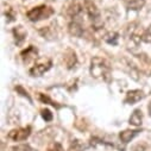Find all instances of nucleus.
<instances>
[{
  "label": "nucleus",
  "instance_id": "nucleus-1",
  "mask_svg": "<svg viewBox=\"0 0 151 151\" xmlns=\"http://www.w3.org/2000/svg\"><path fill=\"white\" fill-rule=\"evenodd\" d=\"M91 75L94 79L108 81L111 76V65L107 60L95 56L91 60V67H89Z\"/></svg>",
  "mask_w": 151,
  "mask_h": 151
},
{
  "label": "nucleus",
  "instance_id": "nucleus-2",
  "mask_svg": "<svg viewBox=\"0 0 151 151\" xmlns=\"http://www.w3.org/2000/svg\"><path fill=\"white\" fill-rule=\"evenodd\" d=\"M83 9L85 12L87 13L88 18L92 22V26L95 30H101L102 27V20H101V14L96 5L92 1V0H85L83 1Z\"/></svg>",
  "mask_w": 151,
  "mask_h": 151
},
{
  "label": "nucleus",
  "instance_id": "nucleus-3",
  "mask_svg": "<svg viewBox=\"0 0 151 151\" xmlns=\"http://www.w3.org/2000/svg\"><path fill=\"white\" fill-rule=\"evenodd\" d=\"M54 9L47 5H41L31 9L30 11H27L26 16L31 22H40L43 19H48L54 14Z\"/></svg>",
  "mask_w": 151,
  "mask_h": 151
},
{
  "label": "nucleus",
  "instance_id": "nucleus-4",
  "mask_svg": "<svg viewBox=\"0 0 151 151\" xmlns=\"http://www.w3.org/2000/svg\"><path fill=\"white\" fill-rule=\"evenodd\" d=\"M125 41H126V45L129 49L138 48L142 41V35L138 33V27L136 23H131L127 25L125 30Z\"/></svg>",
  "mask_w": 151,
  "mask_h": 151
},
{
  "label": "nucleus",
  "instance_id": "nucleus-5",
  "mask_svg": "<svg viewBox=\"0 0 151 151\" xmlns=\"http://www.w3.org/2000/svg\"><path fill=\"white\" fill-rule=\"evenodd\" d=\"M82 10H85L82 7V5L79 1H76V0H73V1H70L65 7V14L69 18H71L73 20H76V18L81 16Z\"/></svg>",
  "mask_w": 151,
  "mask_h": 151
},
{
  "label": "nucleus",
  "instance_id": "nucleus-6",
  "mask_svg": "<svg viewBox=\"0 0 151 151\" xmlns=\"http://www.w3.org/2000/svg\"><path fill=\"white\" fill-rule=\"evenodd\" d=\"M31 133V129L30 127H23V129H14L9 133V138L13 142H22L25 140L26 138H29Z\"/></svg>",
  "mask_w": 151,
  "mask_h": 151
},
{
  "label": "nucleus",
  "instance_id": "nucleus-7",
  "mask_svg": "<svg viewBox=\"0 0 151 151\" xmlns=\"http://www.w3.org/2000/svg\"><path fill=\"white\" fill-rule=\"evenodd\" d=\"M63 62H64V64L67 65L68 69H71V68H74L75 65H76L78 57H76L75 51L71 50V49H67L64 55H63Z\"/></svg>",
  "mask_w": 151,
  "mask_h": 151
},
{
  "label": "nucleus",
  "instance_id": "nucleus-8",
  "mask_svg": "<svg viewBox=\"0 0 151 151\" xmlns=\"http://www.w3.org/2000/svg\"><path fill=\"white\" fill-rule=\"evenodd\" d=\"M68 31L71 36L74 37H82L85 35V29L83 26L78 22V20H71L68 25Z\"/></svg>",
  "mask_w": 151,
  "mask_h": 151
},
{
  "label": "nucleus",
  "instance_id": "nucleus-9",
  "mask_svg": "<svg viewBox=\"0 0 151 151\" xmlns=\"http://www.w3.org/2000/svg\"><path fill=\"white\" fill-rule=\"evenodd\" d=\"M145 94L143 93V91L140 89H133V91H130L127 92L126 94V98H125V102L126 104H136L138 101H140L142 99H144Z\"/></svg>",
  "mask_w": 151,
  "mask_h": 151
},
{
  "label": "nucleus",
  "instance_id": "nucleus-10",
  "mask_svg": "<svg viewBox=\"0 0 151 151\" xmlns=\"http://www.w3.org/2000/svg\"><path fill=\"white\" fill-rule=\"evenodd\" d=\"M50 67H51V62H48L47 64H36L30 69V75L35 78L42 76L45 71H48L50 69Z\"/></svg>",
  "mask_w": 151,
  "mask_h": 151
},
{
  "label": "nucleus",
  "instance_id": "nucleus-11",
  "mask_svg": "<svg viewBox=\"0 0 151 151\" xmlns=\"http://www.w3.org/2000/svg\"><path fill=\"white\" fill-rule=\"evenodd\" d=\"M55 27H56L55 24L49 25V26H44L43 29L40 30V33L44 37V38H47V40H54V38H56V36H57Z\"/></svg>",
  "mask_w": 151,
  "mask_h": 151
},
{
  "label": "nucleus",
  "instance_id": "nucleus-12",
  "mask_svg": "<svg viewBox=\"0 0 151 151\" xmlns=\"http://www.w3.org/2000/svg\"><path fill=\"white\" fill-rule=\"evenodd\" d=\"M139 132H140L139 130H125V131H122V132L119 133V138H120V140H122L123 143L126 144V143L131 142Z\"/></svg>",
  "mask_w": 151,
  "mask_h": 151
},
{
  "label": "nucleus",
  "instance_id": "nucleus-13",
  "mask_svg": "<svg viewBox=\"0 0 151 151\" xmlns=\"http://www.w3.org/2000/svg\"><path fill=\"white\" fill-rule=\"evenodd\" d=\"M146 0H125V5L131 11H139L144 7Z\"/></svg>",
  "mask_w": 151,
  "mask_h": 151
},
{
  "label": "nucleus",
  "instance_id": "nucleus-14",
  "mask_svg": "<svg viewBox=\"0 0 151 151\" xmlns=\"http://www.w3.org/2000/svg\"><path fill=\"white\" fill-rule=\"evenodd\" d=\"M130 124L133 125V126H140L142 125V122H143V114H142V111L140 109H134L133 113L130 117Z\"/></svg>",
  "mask_w": 151,
  "mask_h": 151
},
{
  "label": "nucleus",
  "instance_id": "nucleus-15",
  "mask_svg": "<svg viewBox=\"0 0 151 151\" xmlns=\"http://www.w3.org/2000/svg\"><path fill=\"white\" fill-rule=\"evenodd\" d=\"M13 33H14V36H16V41H17L18 44H20V43L25 40V37H26V32L23 30L22 26H18L17 29H14V30H13Z\"/></svg>",
  "mask_w": 151,
  "mask_h": 151
},
{
  "label": "nucleus",
  "instance_id": "nucleus-16",
  "mask_svg": "<svg viewBox=\"0 0 151 151\" xmlns=\"http://www.w3.org/2000/svg\"><path fill=\"white\" fill-rule=\"evenodd\" d=\"M105 41L107 42V43H109V44H117V41H118V33H116V32H109V33H107V35H105Z\"/></svg>",
  "mask_w": 151,
  "mask_h": 151
},
{
  "label": "nucleus",
  "instance_id": "nucleus-17",
  "mask_svg": "<svg viewBox=\"0 0 151 151\" xmlns=\"http://www.w3.org/2000/svg\"><path fill=\"white\" fill-rule=\"evenodd\" d=\"M11 150L12 151H36L29 144H18V145H14Z\"/></svg>",
  "mask_w": 151,
  "mask_h": 151
},
{
  "label": "nucleus",
  "instance_id": "nucleus-18",
  "mask_svg": "<svg viewBox=\"0 0 151 151\" xmlns=\"http://www.w3.org/2000/svg\"><path fill=\"white\" fill-rule=\"evenodd\" d=\"M68 151H83V146L79 140H73Z\"/></svg>",
  "mask_w": 151,
  "mask_h": 151
},
{
  "label": "nucleus",
  "instance_id": "nucleus-19",
  "mask_svg": "<svg viewBox=\"0 0 151 151\" xmlns=\"http://www.w3.org/2000/svg\"><path fill=\"white\" fill-rule=\"evenodd\" d=\"M142 41L145 42V43H151V27L146 29L142 33Z\"/></svg>",
  "mask_w": 151,
  "mask_h": 151
},
{
  "label": "nucleus",
  "instance_id": "nucleus-20",
  "mask_svg": "<svg viewBox=\"0 0 151 151\" xmlns=\"http://www.w3.org/2000/svg\"><path fill=\"white\" fill-rule=\"evenodd\" d=\"M42 117H43V119L45 120V122H50L51 119H52V113L49 111V109H43L42 111Z\"/></svg>",
  "mask_w": 151,
  "mask_h": 151
},
{
  "label": "nucleus",
  "instance_id": "nucleus-21",
  "mask_svg": "<svg viewBox=\"0 0 151 151\" xmlns=\"http://www.w3.org/2000/svg\"><path fill=\"white\" fill-rule=\"evenodd\" d=\"M48 151H64V150H63V147H62V145H61V144L55 143V144H52V145H51V147H49V150H48Z\"/></svg>",
  "mask_w": 151,
  "mask_h": 151
},
{
  "label": "nucleus",
  "instance_id": "nucleus-22",
  "mask_svg": "<svg viewBox=\"0 0 151 151\" xmlns=\"http://www.w3.org/2000/svg\"><path fill=\"white\" fill-rule=\"evenodd\" d=\"M147 108H149V114L151 116V102L149 104V107H147Z\"/></svg>",
  "mask_w": 151,
  "mask_h": 151
}]
</instances>
